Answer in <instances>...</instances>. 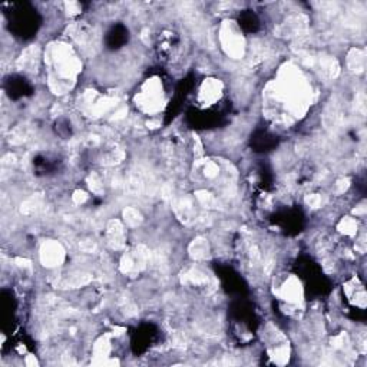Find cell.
Returning <instances> with one entry per match:
<instances>
[{
  "label": "cell",
  "mask_w": 367,
  "mask_h": 367,
  "mask_svg": "<svg viewBox=\"0 0 367 367\" xmlns=\"http://www.w3.org/2000/svg\"><path fill=\"white\" fill-rule=\"evenodd\" d=\"M45 62L49 69V81L59 82L65 85L75 81L81 70V62L73 51V46L69 43L55 45L47 55H45Z\"/></svg>",
  "instance_id": "cell-1"
},
{
  "label": "cell",
  "mask_w": 367,
  "mask_h": 367,
  "mask_svg": "<svg viewBox=\"0 0 367 367\" xmlns=\"http://www.w3.org/2000/svg\"><path fill=\"white\" fill-rule=\"evenodd\" d=\"M135 102L146 115H154L162 111V108L166 105V100L165 88L161 79L157 77L146 79L135 96Z\"/></svg>",
  "instance_id": "cell-2"
},
{
  "label": "cell",
  "mask_w": 367,
  "mask_h": 367,
  "mask_svg": "<svg viewBox=\"0 0 367 367\" xmlns=\"http://www.w3.org/2000/svg\"><path fill=\"white\" fill-rule=\"evenodd\" d=\"M223 91H224L223 81H219L217 78L204 79L198 88L197 100L203 107L210 108L219 102V100H221L223 96Z\"/></svg>",
  "instance_id": "cell-3"
},
{
  "label": "cell",
  "mask_w": 367,
  "mask_h": 367,
  "mask_svg": "<svg viewBox=\"0 0 367 367\" xmlns=\"http://www.w3.org/2000/svg\"><path fill=\"white\" fill-rule=\"evenodd\" d=\"M345 288V295L349 300V303H352L354 307H357L359 310H364L366 307V292H364V286L363 283H360L359 277H352L350 280H348L343 286Z\"/></svg>",
  "instance_id": "cell-4"
},
{
  "label": "cell",
  "mask_w": 367,
  "mask_h": 367,
  "mask_svg": "<svg viewBox=\"0 0 367 367\" xmlns=\"http://www.w3.org/2000/svg\"><path fill=\"white\" fill-rule=\"evenodd\" d=\"M65 257V251L59 242H51V244H45L40 250V258L47 267H58L62 264Z\"/></svg>",
  "instance_id": "cell-5"
}]
</instances>
